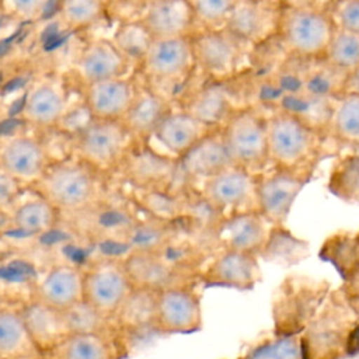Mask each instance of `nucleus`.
I'll list each match as a JSON object with an SVG mask.
<instances>
[{
  "mask_svg": "<svg viewBox=\"0 0 359 359\" xmlns=\"http://www.w3.org/2000/svg\"><path fill=\"white\" fill-rule=\"evenodd\" d=\"M172 104L146 83L137 84L133 101L121 121L136 142H150L164 116L172 111Z\"/></svg>",
  "mask_w": 359,
  "mask_h": 359,
  "instance_id": "29",
  "label": "nucleus"
},
{
  "mask_svg": "<svg viewBox=\"0 0 359 359\" xmlns=\"http://www.w3.org/2000/svg\"><path fill=\"white\" fill-rule=\"evenodd\" d=\"M36 279L35 268L24 259H14L0 265V282L17 285L27 283L32 289Z\"/></svg>",
  "mask_w": 359,
  "mask_h": 359,
  "instance_id": "46",
  "label": "nucleus"
},
{
  "mask_svg": "<svg viewBox=\"0 0 359 359\" xmlns=\"http://www.w3.org/2000/svg\"><path fill=\"white\" fill-rule=\"evenodd\" d=\"M62 216H73L101 201L100 174L70 156L50 161L42 177L27 187Z\"/></svg>",
  "mask_w": 359,
  "mask_h": 359,
  "instance_id": "3",
  "label": "nucleus"
},
{
  "mask_svg": "<svg viewBox=\"0 0 359 359\" xmlns=\"http://www.w3.org/2000/svg\"><path fill=\"white\" fill-rule=\"evenodd\" d=\"M136 88L137 83L126 76L87 84L83 91V107L91 119L122 121Z\"/></svg>",
  "mask_w": 359,
  "mask_h": 359,
  "instance_id": "22",
  "label": "nucleus"
},
{
  "mask_svg": "<svg viewBox=\"0 0 359 359\" xmlns=\"http://www.w3.org/2000/svg\"><path fill=\"white\" fill-rule=\"evenodd\" d=\"M137 21L151 39L191 36L195 34L188 0H151L144 4Z\"/></svg>",
  "mask_w": 359,
  "mask_h": 359,
  "instance_id": "25",
  "label": "nucleus"
},
{
  "mask_svg": "<svg viewBox=\"0 0 359 359\" xmlns=\"http://www.w3.org/2000/svg\"><path fill=\"white\" fill-rule=\"evenodd\" d=\"M335 29L331 1H282L276 39L287 56L325 59Z\"/></svg>",
  "mask_w": 359,
  "mask_h": 359,
  "instance_id": "1",
  "label": "nucleus"
},
{
  "mask_svg": "<svg viewBox=\"0 0 359 359\" xmlns=\"http://www.w3.org/2000/svg\"><path fill=\"white\" fill-rule=\"evenodd\" d=\"M237 359H304L300 335H273L247 349Z\"/></svg>",
  "mask_w": 359,
  "mask_h": 359,
  "instance_id": "42",
  "label": "nucleus"
},
{
  "mask_svg": "<svg viewBox=\"0 0 359 359\" xmlns=\"http://www.w3.org/2000/svg\"><path fill=\"white\" fill-rule=\"evenodd\" d=\"M108 4L100 0H63L59 1V21L67 31H79L95 24L105 13Z\"/></svg>",
  "mask_w": 359,
  "mask_h": 359,
  "instance_id": "41",
  "label": "nucleus"
},
{
  "mask_svg": "<svg viewBox=\"0 0 359 359\" xmlns=\"http://www.w3.org/2000/svg\"><path fill=\"white\" fill-rule=\"evenodd\" d=\"M345 93H352V94H358L359 95V70H356L355 73L348 74Z\"/></svg>",
  "mask_w": 359,
  "mask_h": 359,
  "instance_id": "52",
  "label": "nucleus"
},
{
  "mask_svg": "<svg viewBox=\"0 0 359 359\" xmlns=\"http://www.w3.org/2000/svg\"><path fill=\"white\" fill-rule=\"evenodd\" d=\"M310 255L309 243L293 236L285 226H272L258 258L282 266H292Z\"/></svg>",
  "mask_w": 359,
  "mask_h": 359,
  "instance_id": "36",
  "label": "nucleus"
},
{
  "mask_svg": "<svg viewBox=\"0 0 359 359\" xmlns=\"http://www.w3.org/2000/svg\"><path fill=\"white\" fill-rule=\"evenodd\" d=\"M339 289L359 314V268L342 280Z\"/></svg>",
  "mask_w": 359,
  "mask_h": 359,
  "instance_id": "50",
  "label": "nucleus"
},
{
  "mask_svg": "<svg viewBox=\"0 0 359 359\" xmlns=\"http://www.w3.org/2000/svg\"><path fill=\"white\" fill-rule=\"evenodd\" d=\"M139 66L147 86L161 95L167 88H180L184 100L185 87L196 70L191 36L151 39Z\"/></svg>",
  "mask_w": 359,
  "mask_h": 359,
  "instance_id": "7",
  "label": "nucleus"
},
{
  "mask_svg": "<svg viewBox=\"0 0 359 359\" xmlns=\"http://www.w3.org/2000/svg\"><path fill=\"white\" fill-rule=\"evenodd\" d=\"M122 264L133 287L160 292L174 286L199 283L198 275L175 266L161 252H130Z\"/></svg>",
  "mask_w": 359,
  "mask_h": 359,
  "instance_id": "17",
  "label": "nucleus"
},
{
  "mask_svg": "<svg viewBox=\"0 0 359 359\" xmlns=\"http://www.w3.org/2000/svg\"><path fill=\"white\" fill-rule=\"evenodd\" d=\"M67 91L62 81L46 77L29 86L20 112L24 122L48 129L60 125L67 114Z\"/></svg>",
  "mask_w": 359,
  "mask_h": 359,
  "instance_id": "21",
  "label": "nucleus"
},
{
  "mask_svg": "<svg viewBox=\"0 0 359 359\" xmlns=\"http://www.w3.org/2000/svg\"><path fill=\"white\" fill-rule=\"evenodd\" d=\"M327 188L338 199L359 205V149L344 150L337 156Z\"/></svg>",
  "mask_w": 359,
  "mask_h": 359,
  "instance_id": "38",
  "label": "nucleus"
},
{
  "mask_svg": "<svg viewBox=\"0 0 359 359\" xmlns=\"http://www.w3.org/2000/svg\"><path fill=\"white\" fill-rule=\"evenodd\" d=\"M196 70L209 80L226 81L240 74L250 60L252 46L230 31H202L191 35Z\"/></svg>",
  "mask_w": 359,
  "mask_h": 359,
  "instance_id": "9",
  "label": "nucleus"
},
{
  "mask_svg": "<svg viewBox=\"0 0 359 359\" xmlns=\"http://www.w3.org/2000/svg\"><path fill=\"white\" fill-rule=\"evenodd\" d=\"M261 280L258 257L231 250L216 251L202 266L199 283L208 287L251 290Z\"/></svg>",
  "mask_w": 359,
  "mask_h": 359,
  "instance_id": "16",
  "label": "nucleus"
},
{
  "mask_svg": "<svg viewBox=\"0 0 359 359\" xmlns=\"http://www.w3.org/2000/svg\"><path fill=\"white\" fill-rule=\"evenodd\" d=\"M231 165L220 128L210 130L178 158V168L191 185L201 184Z\"/></svg>",
  "mask_w": 359,
  "mask_h": 359,
  "instance_id": "26",
  "label": "nucleus"
},
{
  "mask_svg": "<svg viewBox=\"0 0 359 359\" xmlns=\"http://www.w3.org/2000/svg\"><path fill=\"white\" fill-rule=\"evenodd\" d=\"M7 304H6V302H4V293H3V290H1V287H0V310L3 309V307H6Z\"/></svg>",
  "mask_w": 359,
  "mask_h": 359,
  "instance_id": "53",
  "label": "nucleus"
},
{
  "mask_svg": "<svg viewBox=\"0 0 359 359\" xmlns=\"http://www.w3.org/2000/svg\"><path fill=\"white\" fill-rule=\"evenodd\" d=\"M271 227L272 224L258 210L224 216L213 231L216 251L231 250L258 257Z\"/></svg>",
  "mask_w": 359,
  "mask_h": 359,
  "instance_id": "20",
  "label": "nucleus"
},
{
  "mask_svg": "<svg viewBox=\"0 0 359 359\" xmlns=\"http://www.w3.org/2000/svg\"><path fill=\"white\" fill-rule=\"evenodd\" d=\"M129 344L116 334H74L41 359H126Z\"/></svg>",
  "mask_w": 359,
  "mask_h": 359,
  "instance_id": "31",
  "label": "nucleus"
},
{
  "mask_svg": "<svg viewBox=\"0 0 359 359\" xmlns=\"http://www.w3.org/2000/svg\"><path fill=\"white\" fill-rule=\"evenodd\" d=\"M330 292V283L323 279L302 275L285 278L272 299L275 335H302Z\"/></svg>",
  "mask_w": 359,
  "mask_h": 359,
  "instance_id": "5",
  "label": "nucleus"
},
{
  "mask_svg": "<svg viewBox=\"0 0 359 359\" xmlns=\"http://www.w3.org/2000/svg\"><path fill=\"white\" fill-rule=\"evenodd\" d=\"M325 59L346 74L359 70V35L337 28Z\"/></svg>",
  "mask_w": 359,
  "mask_h": 359,
  "instance_id": "43",
  "label": "nucleus"
},
{
  "mask_svg": "<svg viewBox=\"0 0 359 359\" xmlns=\"http://www.w3.org/2000/svg\"><path fill=\"white\" fill-rule=\"evenodd\" d=\"M282 1L236 0L226 29L252 48L276 36Z\"/></svg>",
  "mask_w": 359,
  "mask_h": 359,
  "instance_id": "15",
  "label": "nucleus"
},
{
  "mask_svg": "<svg viewBox=\"0 0 359 359\" xmlns=\"http://www.w3.org/2000/svg\"><path fill=\"white\" fill-rule=\"evenodd\" d=\"M46 146L35 136L14 135L0 144V171L28 187L50 164Z\"/></svg>",
  "mask_w": 359,
  "mask_h": 359,
  "instance_id": "18",
  "label": "nucleus"
},
{
  "mask_svg": "<svg viewBox=\"0 0 359 359\" xmlns=\"http://www.w3.org/2000/svg\"><path fill=\"white\" fill-rule=\"evenodd\" d=\"M213 129L216 128L202 123L180 108L170 111L164 116L151 139L163 147L165 154L180 158Z\"/></svg>",
  "mask_w": 359,
  "mask_h": 359,
  "instance_id": "30",
  "label": "nucleus"
},
{
  "mask_svg": "<svg viewBox=\"0 0 359 359\" xmlns=\"http://www.w3.org/2000/svg\"><path fill=\"white\" fill-rule=\"evenodd\" d=\"M69 217H73L70 222L72 229L88 243L104 240L125 241L137 219V216L123 205L102 201H98L84 212Z\"/></svg>",
  "mask_w": 359,
  "mask_h": 359,
  "instance_id": "19",
  "label": "nucleus"
},
{
  "mask_svg": "<svg viewBox=\"0 0 359 359\" xmlns=\"http://www.w3.org/2000/svg\"><path fill=\"white\" fill-rule=\"evenodd\" d=\"M318 257L332 264L344 280L359 268V230L331 234L324 240Z\"/></svg>",
  "mask_w": 359,
  "mask_h": 359,
  "instance_id": "39",
  "label": "nucleus"
},
{
  "mask_svg": "<svg viewBox=\"0 0 359 359\" xmlns=\"http://www.w3.org/2000/svg\"><path fill=\"white\" fill-rule=\"evenodd\" d=\"M233 165L259 174L269 167L266 112L255 107L236 109L220 128Z\"/></svg>",
  "mask_w": 359,
  "mask_h": 359,
  "instance_id": "6",
  "label": "nucleus"
},
{
  "mask_svg": "<svg viewBox=\"0 0 359 359\" xmlns=\"http://www.w3.org/2000/svg\"><path fill=\"white\" fill-rule=\"evenodd\" d=\"M29 299L60 311L79 303L83 300V268L72 264L52 265L36 279Z\"/></svg>",
  "mask_w": 359,
  "mask_h": 359,
  "instance_id": "24",
  "label": "nucleus"
},
{
  "mask_svg": "<svg viewBox=\"0 0 359 359\" xmlns=\"http://www.w3.org/2000/svg\"><path fill=\"white\" fill-rule=\"evenodd\" d=\"M11 230L25 237H43L55 230L62 220V215L46 201L34 199L18 203L10 212Z\"/></svg>",
  "mask_w": 359,
  "mask_h": 359,
  "instance_id": "33",
  "label": "nucleus"
},
{
  "mask_svg": "<svg viewBox=\"0 0 359 359\" xmlns=\"http://www.w3.org/2000/svg\"><path fill=\"white\" fill-rule=\"evenodd\" d=\"M156 290L133 287L112 317L118 334L129 344L156 332Z\"/></svg>",
  "mask_w": 359,
  "mask_h": 359,
  "instance_id": "27",
  "label": "nucleus"
},
{
  "mask_svg": "<svg viewBox=\"0 0 359 359\" xmlns=\"http://www.w3.org/2000/svg\"><path fill=\"white\" fill-rule=\"evenodd\" d=\"M196 285L174 286L157 293L156 332L160 335L194 334L202 330L203 316Z\"/></svg>",
  "mask_w": 359,
  "mask_h": 359,
  "instance_id": "14",
  "label": "nucleus"
},
{
  "mask_svg": "<svg viewBox=\"0 0 359 359\" xmlns=\"http://www.w3.org/2000/svg\"><path fill=\"white\" fill-rule=\"evenodd\" d=\"M118 171L137 191H172V184L181 175L178 158L158 151L149 142H135Z\"/></svg>",
  "mask_w": 359,
  "mask_h": 359,
  "instance_id": "12",
  "label": "nucleus"
},
{
  "mask_svg": "<svg viewBox=\"0 0 359 359\" xmlns=\"http://www.w3.org/2000/svg\"><path fill=\"white\" fill-rule=\"evenodd\" d=\"M20 313L41 356L49 355L69 337L63 311L60 310L29 299L20 304Z\"/></svg>",
  "mask_w": 359,
  "mask_h": 359,
  "instance_id": "28",
  "label": "nucleus"
},
{
  "mask_svg": "<svg viewBox=\"0 0 359 359\" xmlns=\"http://www.w3.org/2000/svg\"><path fill=\"white\" fill-rule=\"evenodd\" d=\"M302 87L311 95L337 100L345 94L348 74L332 66L327 59L302 60Z\"/></svg>",
  "mask_w": 359,
  "mask_h": 359,
  "instance_id": "35",
  "label": "nucleus"
},
{
  "mask_svg": "<svg viewBox=\"0 0 359 359\" xmlns=\"http://www.w3.org/2000/svg\"><path fill=\"white\" fill-rule=\"evenodd\" d=\"M337 28L359 35V0L331 1Z\"/></svg>",
  "mask_w": 359,
  "mask_h": 359,
  "instance_id": "47",
  "label": "nucleus"
},
{
  "mask_svg": "<svg viewBox=\"0 0 359 359\" xmlns=\"http://www.w3.org/2000/svg\"><path fill=\"white\" fill-rule=\"evenodd\" d=\"M22 188H25V185L0 171V210L10 213L17 205Z\"/></svg>",
  "mask_w": 359,
  "mask_h": 359,
  "instance_id": "48",
  "label": "nucleus"
},
{
  "mask_svg": "<svg viewBox=\"0 0 359 359\" xmlns=\"http://www.w3.org/2000/svg\"><path fill=\"white\" fill-rule=\"evenodd\" d=\"M11 11H14L20 18L32 20L43 15L45 1L41 0H17L11 1Z\"/></svg>",
  "mask_w": 359,
  "mask_h": 359,
  "instance_id": "49",
  "label": "nucleus"
},
{
  "mask_svg": "<svg viewBox=\"0 0 359 359\" xmlns=\"http://www.w3.org/2000/svg\"><path fill=\"white\" fill-rule=\"evenodd\" d=\"M196 191L222 217L258 210L255 174L236 165L202 181Z\"/></svg>",
  "mask_w": 359,
  "mask_h": 359,
  "instance_id": "11",
  "label": "nucleus"
},
{
  "mask_svg": "<svg viewBox=\"0 0 359 359\" xmlns=\"http://www.w3.org/2000/svg\"><path fill=\"white\" fill-rule=\"evenodd\" d=\"M236 0H189L195 32L224 29Z\"/></svg>",
  "mask_w": 359,
  "mask_h": 359,
  "instance_id": "44",
  "label": "nucleus"
},
{
  "mask_svg": "<svg viewBox=\"0 0 359 359\" xmlns=\"http://www.w3.org/2000/svg\"><path fill=\"white\" fill-rule=\"evenodd\" d=\"M132 62L115 46L112 39L97 38L86 43L77 55L74 72L83 86L125 77Z\"/></svg>",
  "mask_w": 359,
  "mask_h": 359,
  "instance_id": "23",
  "label": "nucleus"
},
{
  "mask_svg": "<svg viewBox=\"0 0 359 359\" xmlns=\"http://www.w3.org/2000/svg\"><path fill=\"white\" fill-rule=\"evenodd\" d=\"M175 224L149 216L147 220L136 219L126 236L130 252H161L174 243Z\"/></svg>",
  "mask_w": 359,
  "mask_h": 359,
  "instance_id": "37",
  "label": "nucleus"
},
{
  "mask_svg": "<svg viewBox=\"0 0 359 359\" xmlns=\"http://www.w3.org/2000/svg\"><path fill=\"white\" fill-rule=\"evenodd\" d=\"M269 167L314 174L327 156H338L327 136L303 125L283 111L266 112Z\"/></svg>",
  "mask_w": 359,
  "mask_h": 359,
  "instance_id": "2",
  "label": "nucleus"
},
{
  "mask_svg": "<svg viewBox=\"0 0 359 359\" xmlns=\"http://www.w3.org/2000/svg\"><path fill=\"white\" fill-rule=\"evenodd\" d=\"M313 174L268 167L255 174L258 212L272 224L285 226L294 199Z\"/></svg>",
  "mask_w": 359,
  "mask_h": 359,
  "instance_id": "10",
  "label": "nucleus"
},
{
  "mask_svg": "<svg viewBox=\"0 0 359 359\" xmlns=\"http://www.w3.org/2000/svg\"><path fill=\"white\" fill-rule=\"evenodd\" d=\"M135 142L121 121L91 119L73 133L72 156L101 174L118 170Z\"/></svg>",
  "mask_w": 359,
  "mask_h": 359,
  "instance_id": "8",
  "label": "nucleus"
},
{
  "mask_svg": "<svg viewBox=\"0 0 359 359\" xmlns=\"http://www.w3.org/2000/svg\"><path fill=\"white\" fill-rule=\"evenodd\" d=\"M346 353L349 356L352 355H358L359 353V324L355 327V330L351 334L349 342H348V351Z\"/></svg>",
  "mask_w": 359,
  "mask_h": 359,
  "instance_id": "51",
  "label": "nucleus"
},
{
  "mask_svg": "<svg viewBox=\"0 0 359 359\" xmlns=\"http://www.w3.org/2000/svg\"><path fill=\"white\" fill-rule=\"evenodd\" d=\"M327 137L339 154L359 149V95L345 93L334 101Z\"/></svg>",
  "mask_w": 359,
  "mask_h": 359,
  "instance_id": "32",
  "label": "nucleus"
},
{
  "mask_svg": "<svg viewBox=\"0 0 359 359\" xmlns=\"http://www.w3.org/2000/svg\"><path fill=\"white\" fill-rule=\"evenodd\" d=\"M359 324V314L341 289L331 290L323 306L302 332L304 359H342Z\"/></svg>",
  "mask_w": 359,
  "mask_h": 359,
  "instance_id": "4",
  "label": "nucleus"
},
{
  "mask_svg": "<svg viewBox=\"0 0 359 359\" xmlns=\"http://www.w3.org/2000/svg\"><path fill=\"white\" fill-rule=\"evenodd\" d=\"M121 259H101L83 268V300L112 318L132 292Z\"/></svg>",
  "mask_w": 359,
  "mask_h": 359,
  "instance_id": "13",
  "label": "nucleus"
},
{
  "mask_svg": "<svg viewBox=\"0 0 359 359\" xmlns=\"http://www.w3.org/2000/svg\"><path fill=\"white\" fill-rule=\"evenodd\" d=\"M32 344L20 306H6L0 310V359H41Z\"/></svg>",
  "mask_w": 359,
  "mask_h": 359,
  "instance_id": "34",
  "label": "nucleus"
},
{
  "mask_svg": "<svg viewBox=\"0 0 359 359\" xmlns=\"http://www.w3.org/2000/svg\"><path fill=\"white\" fill-rule=\"evenodd\" d=\"M112 42L132 63H140L151 38L137 20H129L116 28Z\"/></svg>",
  "mask_w": 359,
  "mask_h": 359,
  "instance_id": "45",
  "label": "nucleus"
},
{
  "mask_svg": "<svg viewBox=\"0 0 359 359\" xmlns=\"http://www.w3.org/2000/svg\"><path fill=\"white\" fill-rule=\"evenodd\" d=\"M63 317L66 321L69 335H74V334H116V335H119L114 325L112 318L104 316L102 313H100L97 309H94L84 300H80L79 303L63 310Z\"/></svg>",
  "mask_w": 359,
  "mask_h": 359,
  "instance_id": "40",
  "label": "nucleus"
}]
</instances>
